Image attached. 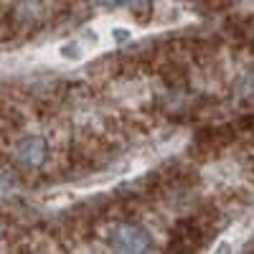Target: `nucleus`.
Listing matches in <instances>:
<instances>
[{"instance_id": "obj_4", "label": "nucleus", "mask_w": 254, "mask_h": 254, "mask_svg": "<svg viewBox=\"0 0 254 254\" xmlns=\"http://www.w3.org/2000/svg\"><path fill=\"white\" fill-rule=\"evenodd\" d=\"M115 3H122V5H137L142 0H115Z\"/></svg>"}, {"instance_id": "obj_2", "label": "nucleus", "mask_w": 254, "mask_h": 254, "mask_svg": "<svg viewBox=\"0 0 254 254\" xmlns=\"http://www.w3.org/2000/svg\"><path fill=\"white\" fill-rule=\"evenodd\" d=\"M46 153H49V142L46 137L41 135H28L18 142L15 147V160L23 165V168H41L46 160Z\"/></svg>"}, {"instance_id": "obj_5", "label": "nucleus", "mask_w": 254, "mask_h": 254, "mask_svg": "<svg viewBox=\"0 0 254 254\" xmlns=\"http://www.w3.org/2000/svg\"><path fill=\"white\" fill-rule=\"evenodd\" d=\"M115 38H117V41H125L127 33H125V31H115Z\"/></svg>"}, {"instance_id": "obj_3", "label": "nucleus", "mask_w": 254, "mask_h": 254, "mask_svg": "<svg viewBox=\"0 0 254 254\" xmlns=\"http://www.w3.org/2000/svg\"><path fill=\"white\" fill-rule=\"evenodd\" d=\"M61 54H64V56H69V59H79V56H81V51H79L76 44H66V46L61 49Z\"/></svg>"}, {"instance_id": "obj_6", "label": "nucleus", "mask_w": 254, "mask_h": 254, "mask_svg": "<svg viewBox=\"0 0 254 254\" xmlns=\"http://www.w3.org/2000/svg\"><path fill=\"white\" fill-rule=\"evenodd\" d=\"M0 237H3V224H0Z\"/></svg>"}, {"instance_id": "obj_1", "label": "nucleus", "mask_w": 254, "mask_h": 254, "mask_svg": "<svg viewBox=\"0 0 254 254\" xmlns=\"http://www.w3.org/2000/svg\"><path fill=\"white\" fill-rule=\"evenodd\" d=\"M110 242L117 252H127V254H142V252L153 249L150 234H147L142 226H135V224H120L112 231Z\"/></svg>"}]
</instances>
